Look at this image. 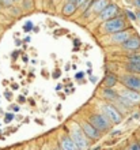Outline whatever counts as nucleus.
Listing matches in <instances>:
<instances>
[{
	"mask_svg": "<svg viewBox=\"0 0 140 150\" xmlns=\"http://www.w3.org/2000/svg\"><path fill=\"white\" fill-rule=\"evenodd\" d=\"M71 139H72V142L76 145V147H78L79 150H87L90 146L89 143V139H87V137H86L84 134H83L82 128H80V126H78V123H72V128H71Z\"/></svg>",
	"mask_w": 140,
	"mask_h": 150,
	"instance_id": "nucleus-1",
	"label": "nucleus"
},
{
	"mask_svg": "<svg viewBox=\"0 0 140 150\" xmlns=\"http://www.w3.org/2000/svg\"><path fill=\"white\" fill-rule=\"evenodd\" d=\"M101 111H102V115L113 123H120L122 120V115L120 113V111L114 105L103 104V105H101Z\"/></svg>",
	"mask_w": 140,
	"mask_h": 150,
	"instance_id": "nucleus-2",
	"label": "nucleus"
},
{
	"mask_svg": "<svg viewBox=\"0 0 140 150\" xmlns=\"http://www.w3.org/2000/svg\"><path fill=\"white\" fill-rule=\"evenodd\" d=\"M89 123L94 128H97L99 132L106 131L110 128V122L103 116V115H91L89 117Z\"/></svg>",
	"mask_w": 140,
	"mask_h": 150,
	"instance_id": "nucleus-3",
	"label": "nucleus"
},
{
	"mask_svg": "<svg viewBox=\"0 0 140 150\" xmlns=\"http://www.w3.org/2000/svg\"><path fill=\"white\" fill-rule=\"evenodd\" d=\"M125 28L124 21L120 19V18H116V19H109L108 22H105L103 25V30L106 33H120L122 32V29Z\"/></svg>",
	"mask_w": 140,
	"mask_h": 150,
	"instance_id": "nucleus-4",
	"label": "nucleus"
},
{
	"mask_svg": "<svg viewBox=\"0 0 140 150\" xmlns=\"http://www.w3.org/2000/svg\"><path fill=\"white\" fill-rule=\"evenodd\" d=\"M121 82L127 89L133 91H139L140 93V78L133 76V75H124L121 78Z\"/></svg>",
	"mask_w": 140,
	"mask_h": 150,
	"instance_id": "nucleus-5",
	"label": "nucleus"
},
{
	"mask_svg": "<svg viewBox=\"0 0 140 150\" xmlns=\"http://www.w3.org/2000/svg\"><path fill=\"white\" fill-rule=\"evenodd\" d=\"M80 128H82L83 134H84L86 137L91 138V139H98L99 137H101V132H99L97 128H94L89 122H83L82 124H80Z\"/></svg>",
	"mask_w": 140,
	"mask_h": 150,
	"instance_id": "nucleus-6",
	"label": "nucleus"
},
{
	"mask_svg": "<svg viewBox=\"0 0 140 150\" xmlns=\"http://www.w3.org/2000/svg\"><path fill=\"white\" fill-rule=\"evenodd\" d=\"M118 11V8H117V6H113V4H110V6H106V8L103 10L102 12H99V19L105 21V19H110L112 16L116 15V12Z\"/></svg>",
	"mask_w": 140,
	"mask_h": 150,
	"instance_id": "nucleus-7",
	"label": "nucleus"
},
{
	"mask_svg": "<svg viewBox=\"0 0 140 150\" xmlns=\"http://www.w3.org/2000/svg\"><path fill=\"white\" fill-rule=\"evenodd\" d=\"M121 97H124L125 100H128L129 103H139L140 101V93L139 91H133V90H124L121 93Z\"/></svg>",
	"mask_w": 140,
	"mask_h": 150,
	"instance_id": "nucleus-8",
	"label": "nucleus"
},
{
	"mask_svg": "<svg viewBox=\"0 0 140 150\" xmlns=\"http://www.w3.org/2000/svg\"><path fill=\"white\" fill-rule=\"evenodd\" d=\"M60 145H61V150H79L76 145L72 142V139L67 135H63L60 138Z\"/></svg>",
	"mask_w": 140,
	"mask_h": 150,
	"instance_id": "nucleus-9",
	"label": "nucleus"
},
{
	"mask_svg": "<svg viewBox=\"0 0 140 150\" xmlns=\"http://www.w3.org/2000/svg\"><path fill=\"white\" fill-rule=\"evenodd\" d=\"M124 48H125V49H129V51H135V49L140 48V40L137 38V37L128 38L124 42Z\"/></svg>",
	"mask_w": 140,
	"mask_h": 150,
	"instance_id": "nucleus-10",
	"label": "nucleus"
},
{
	"mask_svg": "<svg viewBox=\"0 0 140 150\" xmlns=\"http://www.w3.org/2000/svg\"><path fill=\"white\" fill-rule=\"evenodd\" d=\"M106 6H109L108 0H95L93 3V6H91V10L94 12H102L106 8Z\"/></svg>",
	"mask_w": 140,
	"mask_h": 150,
	"instance_id": "nucleus-11",
	"label": "nucleus"
},
{
	"mask_svg": "<svg viewBox=\"0 0 140 150\" xmlns=\"http://www.w3.org/2000/svg\"><path fill=\"white\" fill-rule=\"evenodd\" d=\"M128 38H129V33L128 32H120V33L113 34L112 41L113 42H125Z\"/></svg>",
	"mask_w": 140,
	"mask_h": 150,
	"instance_id": "nucleus-12",
	"label": "nucleus"
},
{
	"mask_svg": "<svg viewBox=\"0 0 140 150\" xmlns=\"http://www.w3.org/2000/svg\"><path fill=\"white\" fill-rule=\"evenodd\" d=\"M75 10H76V4L75 3H68L64 6V8H63V14L64 15H71V14H74Z\"/></svg>",
	"mask_w": 140,
	"mask_h": 150,
	"instance_id": "nucleus-13",
	"label": "nucleus"
},
{
	"mask_svg": "<svg viewBox=\"0 0 140 150\" xmlns=\"http://www.w3.org/2000/svg\"><path fill=\"white\" fill-rule=\"evenodd\" d=\"M105 86H106V89H112L114 85L117 83V76L116 75H108L105 78Z\"/></svg>",
	"mask_w": 140,
	"mask_h": 150,
	"instance_id": "nucleus-14",
	"label": "nucleus"
},
{
	"mask_svg": "<svg viewBox=\"0 0 140 150\" xmlns=\"http://www.w3.org/2000/svg\"><path fill=\"white\" fill-rule=\"evenodd\" d=\"M103 96L109 100H117L118 98V94H117L116 91L113 90V89H106V87L103 89Z\"/></svg>",
	"mask_w": 140,
	"mask_h": 150,
	"instance_id": "nucleus-15",
	"label": "nucleus"
},
{
	"mask_svg": "<svg viewBox=\"0 0 140 150\" xmlns=\"http://www.w3.org/2000/svg\"><path fill=\"white\" fill-rule=\"evenodd\" d=\"M125 67H127V70H128V71L140 72V64H139V63H131V62H129V63L127 64Z\"/></svg>",
	"mask_w": 140,
	"mask_h": 150,
	"instance_id": "nucleus-16",
	"label": "nucleus"
},
{
	"mask_svg": "<svg viewBox=\"0 0 140 150\" xmlns=\"http://www.w3.org/2000/svg\"><path fill=\"white\" fill-rule=\"evenodd\" d=\"M129 62H131V63H139L140 64V55L131 56V57H129Z\"/></svg>",
	"mask_w": 140,
	"mask_h": 150,
	"instance_id": "nucleus-17",
	"label": "nucleus"
},
{
	"mask_svg": "<svg viewBox=\"0 0 140 150\" xmlns=\"http://www.w3.org/2000/svg\"><path fill=\"white\" fill-rule=\"evenodd\" d=\"M128 150H140V143L137 142H133L131 146L128 147Z\"/></svg>",
	"mask_w": 140,
	"mask_h": 150,
	"instance_id": "nucleus-18",
	"label": "nucleus"
},
{
	"mask_svg": "<svg viewBox=\"0 0 140 150\" xmlns=\"http://www.w3.org/2000/svg\"><path fill=\"white\" fill-rule=\"evenodd\" d=\"M31 29H33V23H31V22H26L23 26V30L25 32H30Z\"/></svg>",
	"mask_w": 140,
	"mask_h": 150,
	"instance_id": "nucleus-19",
	"label": "nucleus"
},
{
	"mask_svg": "<svg viewBox=\"0 0 140 150\" xmlns=\"http://www.w3.org/2000/svg\"><path fill=\"white\" fill-rule=\"evenodd\" d=\"M12 119H14V115H12V113H7V115H6V117H4V122H6V123H10Z\"/></svg>",
	"mask_w": 140,
	"mask_h": 150,
	"instance_id": "nucleus-20",
	"label": "nucleus"
},
{
	"mask_svg": "<svg viewBox=\"0 0 140 150\" xmlns=\"http://www.w3.org/2000/svg\"><path fill=\"white\" fill-rule=\"evenodd\" d=\"M127 16H128L131 21H136V15H135L133 12H131V11H127Z\"/></svg>",
	"mask_w": 140,
	"mask_h": 150,
	"instance_id": "nucleus-21",
	"label": "nucleus"
},
{
	"mask_svg": "<svg viewBox=\"0 0 140 150\" xmlns=\"http://www.w3.org/2000/svg\"><path fill=\"white\" fill-rule=\"evenodd\" d=\"M1 1V4H6V6H10V4L14 1V0H0Z\"/></svg>",
	"mask_w": 140,
	"mask_h": 150,
	"instance_id": "nucleus-22",
	"label": "nucleus"
},
{
	"mask_svg": "<svg viewBox=\"0 0 140 150\" xmlns=\"http://www.w3.org/2000/svg\"><path fill=\"white\" fill-rule=\"evenodd\" d=\"M82 76H84V72H78L76 74V79H80Z\"/></svg>",
	"mask_w": 140,
	"mask_h": 150,
	"instance_id": "nucleus-23",
	"label": "nucleus"
},
{
	"mask_svg": "<svg viewBox=\"0 0 140 150\" xmlns=\"http://www.w3.org/2000/svg\"><path fill=\"white\" fill-rule=\"evenodd\" d=\"M86 0H76V4H83Z\"/></svg>",
	"mask_w": 140,
	"mask_h": 150,
	"instance_id": "nucleus-24",
	"label": "nucleus"
},
{
	"mask_svg": "<svg viewBox=\"0 0 140 150\" xmlns=\"http://www.w3.org/2000/svg\"><path fill=\"white\" fill-rule=\"evenodd\" d=\"M12 109H14V111H19V107H18V105H14V107H12Z\"/></svg>",
	"mask_w": 140,
	"mask_h": 150,
	"instance_id": "nucleus-25",
	"label": "nucleus"
},
{
	"mask_svg": "<svg viewBox=\"0 0 140 150\" xmlns=\"http://www.w3.org/2000/svg\"><path fill=\"white\" fill-rule=\"evenodd\" d=\"M135 4H136L137 7H139V8H140V0H135Z\"/></svg>",
	"mask_w": 140,
	"mask_h": 150,
	"instance_id": "nucleus-26",
	"label": "nucleus"
},
{
	"mask_svg": "<svg viewBox=\"0 0 140 150\" xmlns=\"http://www.w3.org/2000/svg\"><path fill=\"white\" fill-rule=\"evenodd\" d=\"M6 97L10 100V98H11V93H6Z\"/></svg>",
	"mask_w": 140,
	"mask_h": 150,
	"instance_id": "nucleus-27",
	"label": "nucleus"
},
{
	"mask_svg": "<svg viewBox=\"0 0 140 150\" xmlns=\"http://www.w3.org/2000/svg\"><path fill=\"white\" fill-rule=\"evenodd\" d=\"M136 18H139V19H140V11H139V12H137V15H136Z\"/></svg>",
	"mask_w": 140,
	"mask_h": 150,
	"instance_id": "nucleus-28",
	"label": "nucleus"
},
{
	"mask_svg": "<svg viewBox=\"0 0 140 150\" xmlns=\"http://www.w3.org/2000/svg\"><path fill=\"white\" fill-rule=\"evenodd\" d=\"M0 7H1V1H0Z\"/></svg>",
	"mask_w": 140,
	"mask_h": 150,
	"instance_id": "nucleus-29",
	"label": "nucleus"
},
{
	"mask_svg": "<svg viewBox=\"0 0 140 150\" xmlns=\"http://www.w3.org/2000/svg\"><path fill=\"white\" fill-rule=\"evenodd\" d=\"M53 150H60V149H53Z\"/></svg>",
	"mask_w": 140,
	"mask_h": 150,
	"instance_id": "nucleus-30",
	"label": "nucleus"
}]
</instances>
